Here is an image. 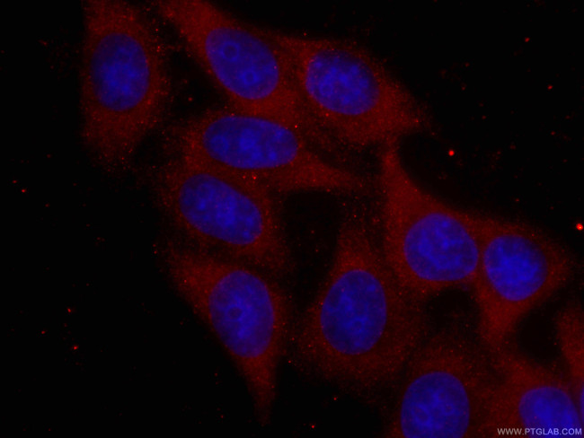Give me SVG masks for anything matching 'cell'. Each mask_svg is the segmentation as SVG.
Segmentation results:
<instances>
[{
  "mask_svg": "<svg viewBox=\"0 0 584 438\" xmlns=\"http://www.w3.org/2000/svg\"><path fill=\"white\" fill-rule=\"evenodd\" d=\"M365 197L341 207L329 267L297 313L287 361L305 378L373 406L393 392L435 325L387 266Z\"/></svg>",
  "mask_w": 584,
  "mask_h": 438,
  "instance_id": "1",
  "label": "cell"
},
{
  "mask_svg": "<svg viewBox=\"0 0 584 438\" xmlns=\"http://www.w3.org/2000/svg\"><path fill=\"white\" fill-rule=\"evenodd\" d=\"M81 3L78 145L93 168L119 176L170 114L174 99L170 47L164 23L146 3Z\"/></svg>",
  "mask_w": 584,
  "mask_h": 438,
  "instance_id": "2",
  "label": "cell"
},
{
  "mask_svg": "<svg viewBox=\"0 0 584 438\" xmlns=\"http://www.w3.org/2000/svg\"><path fill=\"white\" fill-rule=\"evenodd\" d=\"M155 255L173 293L235 371L255 422L262 427L270 425L298 313L288 284L169 235L158 241Z\"/></svg>",
  "mask_w": 584,
  "mask_h": 438,
  "instance_id": "3",
  "label": "cell"
},
{
  "mask_svg": "<svg viewBox=\"0 0 584 438\" xmlns=\"http://www.w3.org/2000/svg\"><path fill=\"white\" fill-rule=\"evenodd\" d=\"M258 24L283 54L313 118L350 159L431 126L425 106L360 43Z\"/></svg>",
  "mask_w": 584,
  "mask_h": 438,
  "instance_id": "4",
  "label": "cell"
},
{
  "mask_svg": "<svg viewBox=\"0 0 584 438\" xmlns=\"http://www.w3.org/2000/svg\"><path fill=\"white\" fill-rule=\"evenodd\" d=\"M146 176L170 237L289 283L296 260L282 196L250 178L171 156Z\"/></svg>",
  "mask_w": 584,
  "mask_h": 438,
  "instance_id": "5",
  "label": "cell"
},
{
  "mask_svg": "<svg viewBox=\"0 0 584 438\" xmlns=\"http://www.w3.org/2000/svg\"><path fill=\"white\" fill-rule=\"evenodd\" d=\"M146 4L173 31L225 107L288 127L332 160L351 165V159L309 112L283 54L257 22L208 0Z\"/></svg>",
  "mask_w": 584,
  "mask_h": 438,
  "instance_id": "6",
  "label": "cell"
},
{
  "mask_svg": "<svg viewBox=\"0 0 584 438\" xmlns=\"http://www.w3.org/2000/svg\"><path fill=\"white\" fill-rule=\"evenodd\" d=\"M398 147L376 152L373 211L377 240L402 287L428 304L447 292L472 288L479 258L475 211L421 184Z\"/></svg>",
  "mask_w": 584,
  "mask_h": 438,
  "instance_id": "7",
  "label": "cell"
},
{
  "mask_svg": "<svg viewBox=\"0 0 584 438\" xmlns=\"http://www.w3.org/2000/svg\"><path fill=\"white\" fill-rule=\"evenodd\" d=\"M162 133V155L250 178L283 197L321 193L347 198L372 189L362 172L332 160L292 128L224 105L175 121Z\"/></svg>",
  "mask_w": 584,
  "mask_h": 438,
  "instance_id": "8",
  "label": "cell"
},
{
  "mask_svg": "<svg viewBox=\"0 0 584 438\" xmlns=\"http://www.w3.org/2000/svg\"><path fill=\"white\" fill-rule=\"evenodd\" d=\"M497 379L474 317L453 316L434 326L407 364L392 392L382 435L482 437Z\"/></svg>",
  "mask_w": 584,
  "mask_h": 438,
  "instance_id": "9",
  "label": "cell"
},
{
  "mask_svg": "<svg viewBox=\"0 0 584 438\" xmlns=\"http://www.w3.org/2000/svg\"><path fill=\"white\" fill-rule=\"evenodd\" d=\"M479 258L474 320L489 349L511 341L522 322L575 277L576 255L538 226L475 211Z\"/></svg>",
  "mask_w": 584,
  "mask_h": 438,
  "instance_id": "10",
  "label": "cell"
},
{
  "mask_svg": "<svg viewBox=\"0 0 584 438\" xmlns=\"http://www.w3.org/2000/svg\"><path fill=\"white\" fill-rule=\"evenodd\" d=\"M490 352L498 379L482 437L582 434L584 410L562 365L540 360L513 341Z\"/></svg>",
  "mask_w": 584,
  "mask_h": 438,
  "instance_id": "11",
  "label": "cell"
},
{
  "mask_svg": "<svg viewBox=\"0 0 584 438\" xmlns=\"http://www.w3.org/2000/svg\"><path fill=\"white\" fill-rule=\"evenodd\" d=\"M553 335L562 369L584 410V315L580 302H567L555 314Z\"/></svg>",
  "mask_w": 584,
  "mask_h": 438,
  "instance_id": "12",
  "label": "cell"
}]
</instances>
